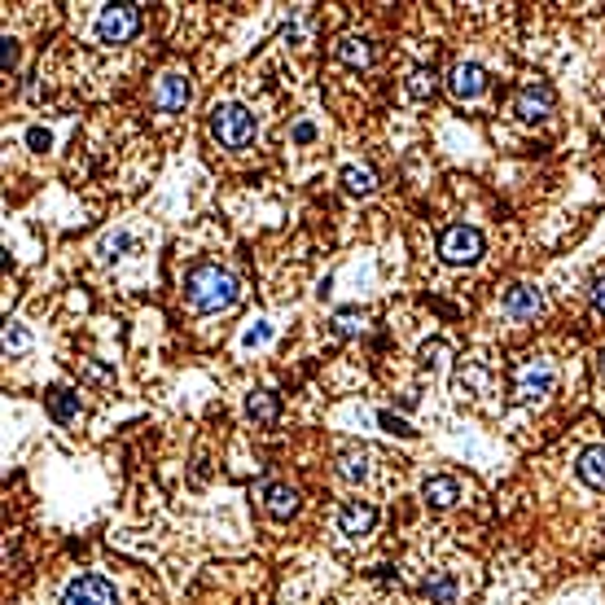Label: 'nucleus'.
<instances>
[{
    "mask_svg": "<svg viewBox=\"0 0 605 605\" xmlns=\"http://www.w3.org/2000/svg\"><path fill=\"white\" fill-rule=\"evenodd\" d=\"M237 281H233V273H224V268H215V263H202V268H193L189 273V281H184V299H189V307L193 312H224V307H233L237 302Z\"/></svg>",
    "mask_w": 605,
    "mask_h": 605,
    "instance_id": "obj_1",
    "label": "nucleus"
},
{
    "mask_svg": "<svg viewBox=\"0 0 605 605\" xmlns=\"http://www.w3.org/2000/svg\"><path fill=\"white\" fill-rule=\"evenodd\" d=\"M211 136H215L224 150L251 145V136H254L251 110H242V105H215V110H211Z\"/></svg>",
    "mask_w": 605,
    "mask_h": 605,
    "instance_id": "obj_2",
    "label": "nucleus"
},
{
    "mask_svg": "<svg viewBox=\"0 0 605 605\" xmlns=\"http://www.w3.org/2000/svg\"><path fill=\"white\" fill-rule=\"evenodd\" d=\"M439 254H443V263H452V268H465V263H474L482 254V233L470 224H456L448 228L443 237H439Z\"/></svg>",
    "mask_w": 605,
    "mask_h": 605,
    "instance_id": "obj_3",
    "label": "nucleus"
},
{
    "mask_svg": "<svg viewBox=\"0 0 605 605\" xmlns=\"http://www.w3.org/2000/svg\"><path fill=\"white\" fill-rule=\"evenodd\" d=\"M553 364L549 360H527L518 369V382H513V403H535L553 391Z\"/></svg>",
    "mask_w": 605,
    "mask_h": 605,
    "instance_id": "obj_4",
    "label": "nucleus"
},
{
    "mask_svg": "<svg viewBox=\"0 0 605 605\" xmlns=\"http://www.w3.org/2000/svg\"><path fill=\"white\" fill-rule=\"evenodd\" d=\"M141 26V5H105L101 9V23H97V35L105 45H124L136 35Z\"/></svg>",
    "mask_w": 605,
    "mask_h": 605,
    "instance_id": "obj_5",
    "label": "nucleus"
},
{
    "mask_svg": "<svg viewBox=\"0 0 605 605\" xmlns=\"http://www.w3.org/2000/svg\"><path fill=\"white\" fill-rule=\"evenodd\" d=\"M62 605H114V588L101 580V575H79V580L66 588Z\"/></svg>",
    "mask_w": 605,
    "mask_h": 605,
    "instance_id": "obj_6",
    "label": "nucleus"
},
{
    "mask_svg": "<svg viewBox=\"0 0 605 605\" xmlns=\"http://www.w3.org/2000/svg\"><path fill=\"white\" fill-rule=\"evenodd\" d=\"M513 110H518V119H527V124L544 119V114L553 110V88H549V84H527V88L513 97Z\"/></svg>",
    "mask_w": 605,
    "mask_h": 605,
    "instance_id": "obj_7",
    "label": "nucleus"
},
{
    "mask_svg": "<svg viewBox=\"0 0 605 605\" xmlns=\"http://www.w3.org/2000/svg\"><path fill=\"white\" fill-rule=\"evenodd\" d=\"M448 88H452L456 101H474L487 88V71H482L479 62H461L452 71V79H448Z\"/></svg>",
    "mask_w": 605,
    "mask_h": 605,
    "instance_id": "obj_8",
    "label": "nucleus"
},
{
    "mask_svg": "<svg viewBox=\"0 0 605 605\" xmlns=\"http://www.w3.org/2000/svg\"><path fill=\"white\" fill-rule=\"evenodd\" d=\"M184 101H189V79H184V75H163V79H158V88H154V105H158L163 114L184 110Z\"/></svg>",
    "mask_w": 605,
    "mask_h": 605,
    "instance_id": "obj_9",
    "label": "nucleus"
},
{
    "mask_svg": "<svg viewBox=\"0 0 605 605\" xmlns=\"http://www.w3.org/2000/svg\"><path fill=\"white\" fill-rule=\"evenodd\" d=\"M540 307H544V299H540V290H531V285H513V290L504 294V312H509L513 321L540 316Z\"/></svg>",
    "mask_w": 605,
    "mask_h": 605,
    "instance_id": "obj_10",
    "label": "nucleus"
},
{
    "mask_svg": "<svg viewBox=\"0 0 605 605\" xmlns=\"http://www.w3.org/2000/svg\"><path fill=\"white\" fill-rule=\"evenodd\" d=\"M338 527H342V535H369V531L378 527V509L373 504H347L342 513H338Z\"/></svg>",
    "mask_w": 605,
    "mask_h": 605,
    "instance_id": "obj_11",
    "label": "nucleus"
},
{
    "mask_svg": "<svg viewBox=\"0 0 605 605\" xmlns=\"http://www.w3.org/2000/svg\"><path fill=\"white\" fill-rule=\"evenodd\" d=\"M333 53H338V62H342V66H355V71L373 62V45H369L364 35H342V40L333 45Z\"/></svg>",
    "mask_w": 605,
    "mask_h": 605,
    "instance_id": "obj_12",
    "label": "nucleus"
},
{
    "mask_svg": "<svg viewBox=\"0 0 605 605\" xmlns=\"http://www.w3.org/2000/svg\"><path fill=\"white\" fill-rule=\"evenodd\" d=\"M422 496H426V504H434V509H452V504L461 501V487H456V479H448V474H434V479H426Z\"/></svg>",
    "mask_w": 605,
    "mask_h": 605,
    "instance_id": "obj_13",
    "label": "nucleus"
},
{
    "mask_svg": "<svg viewBox=\"0 0 605 605\" xmlns=\"http://www.w3.org/2000/svg\"><path fill=\"white\" fill-rule=\"evenodd\" d=\"M263 504H268L273 518H290V513L299 509V491L285 487V482H268V487H263Z\"/></svg>",
    "mask_w": 605,
    "mask_h": 605,
    "instance_id": "obj_14",
    "label": "nucleus"
},
{
    "mask_svg": "<svg viewBox=\"0 0 605 605\" xmlns=\"http://www.w3.org/2000/svg\"><path fill=\"white\" fill-rule=\"evenodd\" d=\"M580 479L588 487H605V448H588L580 456Z\"/></svg>",
    "mask_w": 605,
    "mask_h": 605,
    "instance_id": "obj_15",
    "label": "nucleus"
},
{
    "mask_svg": "<svg viewBox=\"0 0 605 605\" xmlns=\"http://www.w3.org/2000/svg\"><path fill=\"white\" fill-rule=\"evenodd\" d=\"M246 408H251V417H254V422H277L281 400L273 395V391H254L251 400H246Z\"/></svg>",
    "mask_w": 605,
    "mask_h": 605,
    "instance_id": "obj_16",
    "label": "nucleus"
},
{
    "mask_svg": "<svg viewBox=\"0 0 605 605\" xmlns=\"http://www.w3.org/2000/svg\"><path fill=\"white\" fill-rule=\"evenodd\" d=\"M342 184H347V193H373L378 189V172L373 167H347Z\"/></svg>",
    "mask_w": 605,
    "mask_h": 605,
    "instance_id": "obj_17",
    "label": "nucleus"
},
{
    "mask_svg": "<svg viewBox=\"0 0 605 605\" xmlns=\"http://www.w3.org/2000/svg\"><path fill=\"white\" fill-rule=\"evenodd\" d=\"M434 88H439V75H434V71H426V66H417V71L408 75V84H403V93H408V97H412V101L430 97Z\"/></svg>",
    "mask_w": 605,
    "mask_h": 605,
    "instance_id": "obj_18",
    "label": "nucleus"
},
{
    "mask_svg": "<svg viewBox=\"0 0 605 605\" xmlns=\"http://www.w3.org/2000/svg\"><path fill=\"white\" fill-rule=\"evenodd\" d=\"M364 461H369V452H364V448H347V452L338 456V474H342V479H364V470H369V465H364Z\"/></svg>",
    "mask_w": 605,
    "mask_h": 605,
    "instance_id": "obj_19",
    "label": "nucleus"
},
{
    "mask_svg": "<svg viewBox=\"0 0 605 605\" xmlns=\"http://www.w3.org/2000/svg\"><path fill=\"white\" fill-rule=\"evenodd\" d=\"M53 417H57V422H75L79 417V395L75 391H66V386L53 391Z\"/></svg>",
    "mask_w": 605,
    "mask_h": 605,
    "instance_id": "obj_20",
    "label": "nucleus"
},
{
    "mask_svg": "<svg viewBox=\"0 0 605 605\" xmlns=\"http://www.w3.org/2000/svg\"><path fill=\"white\" fill-rule=\"evenodd\" d=\"M26 347H31V333H26L23 325H9V329H5V352H9V355H23Z\"/></svg>",
    "mask_w": 605,
    "mask_h": 605,
    "instance_id": "obj_21",
    "label": "nucleus"
},
{
    "mask_svg": "<svg viewBox=\"0 0 605 605\" xmlns=\"http://www.w3.org/2000/svg\"><path fill=\"white\" fill-rule=\"evenodd\" d=\"M333 333H338V338L360 333V312H338V316H333Z\"/></svg>",
    "mask_w": 605,
    "mask_h": 605,
    "instance_id": "obj_22",
    "label": "nucleus"
},
{
    "mask_svg": "<svg viewBox=\"0 0 605 605\" xmlns=\"http://www.w3.org/2000/svg\"><path fill=\"white\" fill-rule=\"evenodd\" d=\"M452 592H456L452 580H430L426 583V597H430V601H452Z\"/></svg>",
    "mask_w": 605,
    "mask_h": 605,
    "instance_id": "obj_23",
    "label": "nucleus"
},
{
    "mask_svg": "<svg viewBox=\"0 0 605 605\" xmlns=\"http://www.w3.org/2000/svg\"><path fill=\"white\" fill-rule=\"evenodd\" d=\"M422 360H426V364H443V360H448V342H443V338L426 342V347H422Z\"/></svg>",
    "mask_w": 605,
    "mask_h": 605,
    "instance_id": "obj_24",
    "label": "nucleus"
},
{
    "mask_svg": "<svg viewBox=\"0 0 605 605\" xmlns=\"http://www.w3.org/2000/svg\"><path fill=\"white\" fill-rule=\"evenodd\" d=\"M378 422H382V430H391V434H412V426H408V422H400L395 412H378Z\"/></svg>",
    "mask_w": 605,
    "mask_h": 605,
    "instance_id": "obj_25",
    "label": "nucleus"
},
{
    "mask_svg": "<svg viewBox=\"0 0 605 605\" xmlns=\"http://www.w3.org/2000/svg\"><path fill=\"white\" fill-rule=\"evenodd\" d=\"M0 45H5V49H0V66L9 71V66H14V57H18V49H14V40H9V35H5Z\"/></svg>",
    "mask_w": 605,
    "mask_h": 605,
    "instance_id": "obj_26",
    "label": "nucleus"
},
{
    "mask_svg": "<svg viewBox=\"0 0 605 605\" xmlns=\"http://www.w3.org/2000/svg\"><path fill=\"white\" fill-rule=\"evenodd\" d=\"M127 246H132V237H110V242H105V254L114 259V254H119V251H127Z\"/></svg>",
    "mask_w": 605,
    "mask_h": 605,
    "instance_id": "obj_27",
    "label": "nucleus"
},
{
    "mask_svg": "<svg viewBox=\"0 0 605 605\" xmlns=\"http://www.w3.org/2000/svg\"><path fill=\"white\" fill-rule=\"evenodd\" d=\"M592 307L605 312V277H597V285H592Z\"/></svg>",
    "mask_w": 605,
    "mask_h": 605,
    "instance_id": "obj_28",
    "label": "nucleus"
},
{
    "mask_svg": "<svg viewBox=\"0 0 605 605\" xmlns=\"http://www.w3.org/2000/svg\"><path fill=\"white\" fill-rule=\"evenodd\" d=\"M312 136H316V127H312V124H299V127H294V141H299V145H307Z\"/></svg>",
    "mask_w": 605,
    "mask_h": 605,
    "instance_id": "obj_29",
    "label": "nucleus"
},
{
    "mask_svg": "<svg viewBox=\"0 0 605 605\" xmlns=\"http://www.w3.org/2000/svg\"><path fill=\"white\" fill-rule=\"evenodd\" d=\"M597 369H601V378H605V347H601V355H597Z\"/></svg>",
    "mask_w": 605,
    "mask_h": 605,
    "instance_id": "obj_30",
    "label": "nucleus"
}]
</instances>
